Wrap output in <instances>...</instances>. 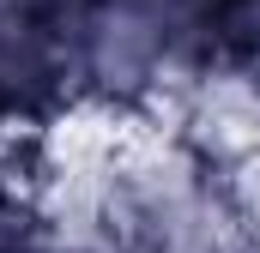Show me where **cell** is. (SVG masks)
Listing matches in <instances>:
<instances>
[{
    "label": "cell",
    "instance_id": "obj_1",
    "mask_svg": "<svg viewBox=\"0 0 260 253\" xmlns=\"http://www.w3.org/2000/svg\"><path fill=\"white\" fill-rule=\"evenodd\" d=\"M151 121L170 126L200 163L230 169L260 151V78L242 61H206L164 97Z\"/></svg>",
    "mask_w": 260,
    "mask_h": 253
},
{
    "label": "cell",
    "instance_id": "obj_2",
    "mask_svg": "<svg viewBox=\"0 0 260 253\" xmlns=\"http://www.w3.org/2000/svg\"><path fill=\"white\" fill-rule=\"evenodd\" d=\"M79 109V78L49 12L0 0V121H61Z\"/></svg>",
    "mask_w": 260,
    "mask_h": 253
},
{
    "label": "cell",
    "instance_id": "obj_3",
    "mask_svg": "<svg viewBox=\"0 0 260 253\" xmlns=\"http://www.w3.org/2000/svg\"><path fill=\"white\" fill-rule=\"evenodd\" d=\"M37 241H43L37 199H30V193L0 187V253H37Z\"/></svg>",
    "mask_w": 260,
    "mask_h": 253
},
{
    "label": "cell",
    "instance_id": "obj_4",
    "mask_svg": "<svg viewBox=\"0 0 260 253\" xmlns=\"http://www.w3.org/2000/svg\"><path fill=\"white\" fill-rule=\"evenodd\" d=\"M218 181H224L236 217H242V229H248V247L260 253V151L242 157V163H230V169H218Z\"/></svg>",
    "mask_w": 260,
    "mask_h": 253
},
{
    "label": "cell",
    "instance_id": "obj_5",
    "mask_svg": "<svg viewBox=\"0 0 260 253\" xmlns=\"http://www.w3.org/2000/svg\"><path fill=\"white\" fill-rule=\"evenodd\" d=\"M37 253H97V247H79V241H61V235H43Z\"/></svg>",
    "mask_w": 260,
    "mask_h": 253
}]
</instances>
